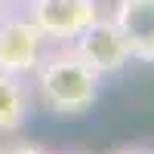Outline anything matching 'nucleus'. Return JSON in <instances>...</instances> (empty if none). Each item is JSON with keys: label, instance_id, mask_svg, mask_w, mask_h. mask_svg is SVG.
<instances>
[{"label": "nucleus", "instance_id": "obj_1", "mask_svg": "<svg viewBox=\"0 0 154 154\" xmlns=\"http://www.w3.org/2000/svg\"><path fill=\"white\" fill-rule=\"evenodd\" d=\"M34 83L49 111L59 117H80L96 105L102 77L86 68L68 43H56L34 68Z\"/></svg>", "mask_w": 154, "mask_h": 154}, {"label": "nucleus", "instance_id": "obj_2", "mask_svg": "<svg viewBox=\"0 0 154 154\" xmlns=\"http://www.w3.org/2000/svg\"><path fill=\"white\" fill-rule=\"evenodd\" d=\"M80 62L86 68H93L99 77H108V74H117L130 65V46H126L120 28L114 25L111 16H99L86 25V28L68 43Z\"/></svg>", "mask_w": 154, "mask_h": 154}, {"label": "nucleus", "instance_id": "obj_3", "mask_svg": "<svg viewBox=\"0 0 154 154\" xmlns=\"http://www.w3.org/2000/svg\"><path fill=\"white\" fill-rule=\"evenodd\" d=\"M46 53V37L28 19V12L0 16V71L31 77Z\"/></svg>", "mask_w": 154, "mask_h": 154}, {"label": "nucleus", "instance_id": "obj_4", "mask_svg": "<svg viewBox=\"0 0 154 154\" xmlns=\"http://www.w3.org/2000/svg\"><path fill=\"white\" fill-rule=\"evenodd\" d=\"M25 12L40 28L46 43H71L93 19L102 16L99 0H31Z\"/></svg>", "mask_w": 154, "mask_h": 154}, {"label": "nucleus", "instance_id": "obj_5", "mask_svg": "<svg viewBox=\"0 0 154 154\" xmlns=\"http://www.w3.org/2000/svg\"><path fill=\"white\" fill-rule=\"evenodd\" d=\"M136 62H154V0H117L111 12Z\"/></svg>", "mask_w": 154, "mask_h": 154}, {"label": "nucleus", "instance_id": "obj_6", "mask_svg": "<svg viewBox=\"0 0 154 154\" xmlns=\"http://www.w3.org/2000/svg\"><path fill=\"white\" fill-rule=\"evenodd\" d=\"M31 105L28 77L0 71V133H19L31 117Z\"/></svg>", "mask_w": 154, "mask_h": 154}, {"label": "nucleus", "instance_id": "obj_7", "mask_svg": "<svg viewBox=\"0 0 154 154\" xmlns=\"http://www.w3.org/2000/svg\"><path fill=\"white\" fill-rule=\"evenodd\" d=\"M0 154H49V151L40 148V145H16V148H6V151H0Z\"/></svg>", "mask_w": 154, "mask_h": 154}, {"label": "nucleus", "instance_id": "obj_8", "mask_svg": "<svg viewBox=\"0 0 154 154\" xmlns=\"http://www.w3.org/2000/svg\"><path fill=\"white\" fill-rule=\"evenodd\" d=\"M117 154H154V148H123Z\"/></svg>", "mask_w": 154, "mask_h": 154}, {"label": "nucleus", "instance_id": "obj_9", "mask_svg": "<svg viewBox=\"0 0 154 154\" xmlns=\"http://www.w3.org/2000/svg\"><path fill=\"white\" fill-rule=\"evenodd\" d=\"M3 3H6V0H0V12H3Z\"/></svg>", "mask_w": 154, "mask_h": 154}, {"label": "nucleus", "instance_id": "obj_10", "mask_svg": "<svg viewBox=\"0 0 154 154\" xmlns=\"http://www.w3.org/2000/svg\"><path fill=\"white\" fill-rule=\"evenodd\" d=\"M25 3H31V0H25Z\"/></svg>", "mask_w": 154, "mask_h": 154}]
</instances>
